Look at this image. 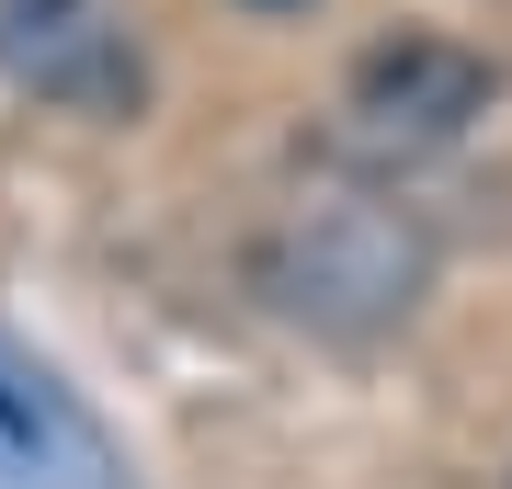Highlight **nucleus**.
I'll return each instance as SVG.
<instances>
[{
  "instance_id": "3",
  "label": "nucleus",
  "mask_w": 512,
  "mask_h": 489,
  "mask_svg": "<svg viewBox=\"0 0 512 489\" xmlns=\"http://www.w3.org/2000/svg\"><path fill=\"white\" fill-rule=\"evenodd\" d=\"M0 91L69 114H137V12L126 0H0Z\"/></svg>"
},
{
  "instance_id": "2",
  "label": "nucleus",
  "mask_w": 512,
  "mask_h": 489,
  "mask_svg": "<svg viewBox=\"0 0 512 489\" xmlns=\"http://www.w3.org/2000/svg\"><path fill=\"white\" fill-rule=\"evenodd\" d=\"M353 148L365 160H433V148H456L478 114H490V57L444 46V35H387L353 57Z\"/></svg>"
},
{
  "instance_id": "4",
  "label": "nucleus",
  "mask_w": 512,
  "mask_h": 489,
  "mask_svg": "<svg viewBox=\"0 0 512 489\" xmlns=\"http://www.w3.org/2000/svg\"><path fill=\"white\" fill-rule=\"evenodd\" d=\"M0 467L23 489H103V433L12 353H0Z\"/></svg>"
},
{
  "instance_id": "5",
  "label": "nucleus",
  "mask_w": 512,
  "mask_h": 489,
  "mask_svg": "<svg viewBox=\"0 0 512 489\" xmlns=\"http://www.w3.org/2000/svg\"><path fill=\"white\" fill-rule=\"evenodd\" d=\"M251 23H296V12H319V0H239Z\"/></svg>"
},
{
  "instance_id": "1",
  "label": "nucleus",
  "mask_w": 512,
  "mask_h": 489,
  "mask_svg": "<svg viewBox=\"0 0 512 489\" xmlns=\"http://www.w3.org/2000/svg\"><path fill=\"white\" fill-rule=\"evenodd\" d=\"M262 285L319 330H376V319H399L421 296V228L387 217V205H319L308 228L274 239Z\"/></svg>"
}]
</instances>
